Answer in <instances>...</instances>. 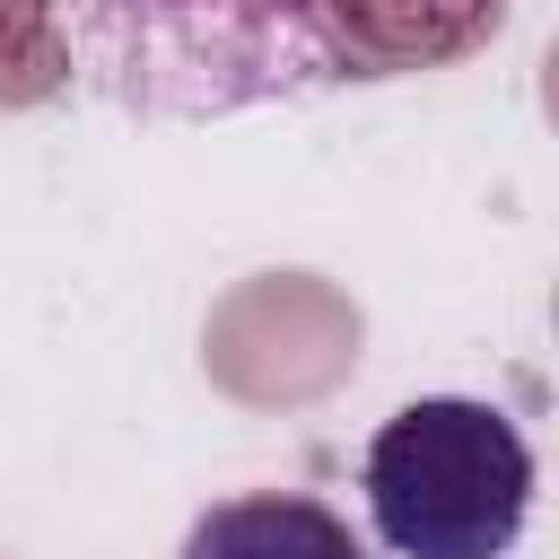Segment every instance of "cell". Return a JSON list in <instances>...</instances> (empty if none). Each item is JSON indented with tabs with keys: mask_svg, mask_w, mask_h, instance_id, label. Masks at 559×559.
<instances>
[{
	"mask_svg": "<svg viewBox=\"0 0 559 559\" xmlns=\"http://www.w3.org/2000/svg\"><path fill=\"white\" fill-rule=\"evenodd\" d=\"M358 480L393 559H507L533 515V445L472 393L402 402L367 437Z\"/></svg>",
	"mask_w": 559,
	"mask_h": 559,
	"instance_id": "1",
	"label": "cell"
},
{
	"mask_svg": "<svg viewBox=\"0 0 559 559\" xmlns=\"http://www.w3.org/2000/svg\"><path fill=\"white\" fill-rule=\"evenodd\" d=\"M175 559H367L358 533L297 489H253V498H218L192 515V533L175 542Z\"/></svg>",
	"mask_w": 559,
	"mask_h": 559,
	"instance_id": "2",
	"label": "cell"
}]
</instances>
